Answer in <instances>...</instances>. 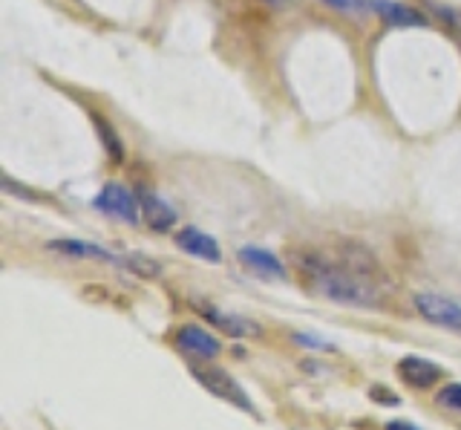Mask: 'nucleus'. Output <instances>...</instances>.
<instances>
[{
  "mask_svg": "<svg viewBox=\"0 0 461 430\" xmlns=\"http://www.w3.org/2000/svg\"><path fill=\"white\" fill-rule=\"evenodd\" d=\"M95 122H98V131L104 133V145H107L110 156H113V160H122V145H119V136H113V133L107 131V124L101 122L98 116H95Z\"/></svg>",
  "mask_w": 461,
  "mask_h": 430,
  "instance_id": "2eb2a0df",
  "label": "nucleus"
},
{
  "mask_svg": "<svg viewBox=\"0 0 461 430\" xmlns=\"http://www.w3.org/2000/svg\"><path fill=\"white\" fill-rule=\"evenodd\" d=\"M321 4L343 12V15H366V12H372V0H321Z\"/></svg>",
  "mask_w": 461,
  "mask_h": 430,
  "instance_id": "4468645a",
  "label": "nucleus"
},
{
  "mask_svg": "<svg viewBox=\"0 0 461 430\" xmlns=\"http://www.w3.org/2000/svg\"><path fill=\"white\" fill-rule=\"evenodd\" d=\"M398 376L403 379V384L415 387V390H432L444 376V367H438L436 361H427L421 355H403L398 361Z\"/></svg>",
  "mask_w": 461,
  "mask_h": 430,
  "instance_id": "423d86ee",
  "label": "nucleus"
},
{
  "mask_svg": "<svg viewBox=\"0 0 461 430\" xmlns=\"http://www.w3.org/2000/svg\"><path fill=\"white\" fill-rule=\"evenodd\" d=\"M50 252L55 254H64V257H78V261H101V263H119L115 254H110L107 249L95 246V242H86V240H52Z\"/></svg>",
  "mask_w": 461,
  "mask_h": 430,
  "instance_id": "1a4fd4ad",
  "label": "nucleus"
},
{
  "mask_svg": "<svg viewBox=\"0 0 461 430\" xmlns=\"http://www.w3.org/2000/svg\"><path fill=\"white\" fill-rule=\"evenodd\" d=\"M412 306L418 309V315H421L424 321L447 329V333L461 335V306L456 304V300L432 295V292H418L412 297Z\"/></svg>",
  "mask_w": 461,
  "mask_h": 430,
  "instance_id": "20e7f679",
  "label": "nucleus"
},
{
  "mask_svg": "<svg viewBox=\"0 0 461 430\" xmlns=\"http://www.w3.org/2000/svg\"><path fill=\"white\" fill-rule=\"evenodd\" d=\"M176 246L185 252L196 257V261H205V263H220L222 261V249L220 242H216L211 234L199 232L196 225H185L182 232L176 234Z\"/></svg>",
  "mask_w": 461,
  "mask_h": 430,
  "instance_id": "0eeeda50",
  "label": "nucleus"
},
{
  "mask_svg": "<svg viewBox=\"0 0 461 430\" xmlns=\"http://www.w3.org/2000/svg\"><path fill=\"white\" fill-rule=\"evenodd\" d=\"M300 269L306 280L314 286L323 297L340 306L355 309H375L381 306V289L375 275V261L360 252L346 254V261H329L323 254H303Z\"/></svg>",
  "mask_w": 461,
  "mask_h": 430,
  "instance_id": "f257e3e1",
  "label": "nucleus"
},
{
  "mask_svg": "<svg viewBox=\"0 0 461 430\" xmlns=\"http://www.w3.org/2000/svg\"><path fill=\"white\" fill-rule=\"evenodd\" d=\"M389 390H384V387H372L369 396L378 401V405H386V407H398L401 405V398L398 396H386Z\"/></svg>",
  "mask_w": 461,
  "mask_h": 430,
  "instance_id": "dca6fc26",
  "label": "nucleus"
},
{
  "mask_svg": "<svg viewBox=\"0 0 461 430\" xmlns=\"http://www.w3.org/2000/svg\"><path fill=\"white\" fill-rule=\"evenodd\" d=\"M196 309L205 315V318L211 321V324H216L220 329H225L228 335H234V338H245V335H257L259 333V326L257 324H251V321H245V318H237V315H225V312H220L216 306H202V304H196Z\"/></svg>",
  "mask_w": 461,
  "mask_h": 430,
  "instance_id": "9b49d317",
  "label": "nucleus"
},
{
  "mask_svg": "<svg viewBox=\"0 0 461 430\" xmlns=\"http://www.w3.org/2000/svg\"><path fill=\"white\" fill-rule=\"evenodd\" d=\"M300 347H309V350H331V343H326V341H321V338H312V335H300V333H294L292 335Z\"/></svg>",
  "mask_w": 461,
  "mask_h": 430,
  "instance_id": "f3484780",
  "label": "nucleus"
},
{
  "mask_svg": "<svg viewBox=\"0 0 461 430\" xmlns=\"http://www.w3.org/2000/svg\"><path fill=\"white\" fill-rule=\"evenodd\" d=\"M372 12L381 15L386 23H395V26H424V15L415 12L412 6H401V4H389V0H372Z\"/></svg>",
  "mask_w": 461,
  "mask_h": 430,
  "instance_id": "f8f14e48",
  "label": "nucleus"
},
{
  "mask_svg": "<svg viewBox=\"0 0 461 430\" xmlns=\"http://www.w3.org/2000/svg\"><path fill=\"white\" fill-rule=\"evenodd\" d=\"M384 430H421V427L412 425V422H407V419H393V422H386V425H384Z\"/></svg>",
  "mask_w": 461,
  "mask_h": 430,
  "instance_id": "a211bd4d",
  "label": "nucleus"
},
{
  "mask_svg": "<svg viewBox=\"0 0 461 430\" xmlns=\"http://www.w3.org/2000/svg\"><path fill=\"white\" fill-rule=\"evenodd\" d=\"M266 4H268V6H285L288 0H266Z\"/></svg>",
  "mask_w": 461,
  "mask_h": 430,
  "instance_id": "6ab92c4d",
  "label": "nucleus"
},
{
  "mask_svg": "<svg viewBox=\"0 0 461 430\" xmlns=\"http://www.w3.org/2000/svg\"><path fill=\"white\" fill-rule=\"evenodd\" d=\"M139 206H141V220L144 225L150 228V232H170L173 225H176V211H173L162 197L141 188L139 191Z\"/></svg>",
  "mask_w": 461,
  "mask_h": 430,
  "instance_id": "6e6552de",
  "label": "nucleus"
},
{
  "mask_svg": "<svg viewBox=\"0 0 461 430\" xmlns=\"http://www.w3.org/2000/svg\"><path fill=\"white\" fill-rule=\"evenodd\" d=\"M436 405L450 410V413H458L461 416V381H453V384H444L441 390L436 393Z\"/></svg>",
  "mask_w": 461,
  "mask_h": 430,
  "instance_id": "ddd939ff",
  "label": "nucleus"
},
{
  "mask_svg": "<svg viewBox=\"0 0 461 430\" xmlns=\"http://www.w3.org/2000/svg\"><path fill=\"white\" fill-rule=\"evenodd\" d=\"M240 261L249 266V269H254V271H259V275H266V278H285V266H283V261L274 252H268V249H257V246H242L240 249Z\"/></svg>",
  "mask_w": 461,
  "mask_h": 430,
  "instance_id": "9d476101",
  "label": "nucleus"
},
{
  "mask_svg": "<svg viewBox=\"0 0 461 430\" xmlns=\"http://www.w3.org/2000/svg\"><path fill=\"white\" fill-rule=\"evenodd\" d=\"M93 206L107 214L113 220H122L127 225H136L141 220V206H139V197L130 194L124 185L119 182H107L104 188L98 191V197L93 199Z\"/></svg>",
  "mask_w": 461,
  "mask_h": 430,
  "instance_id": "7ed1b4c3",
  "label": "nucleus"
},
{
  "mask_svg": "<svg viewBox=\"0 0 461 430\" xmlns=\"http://www.w3.org/2000/svg\"><path fill=\"white\" fill-rule=\"evenodd\" d=\"M173 343H176V347H179L182 352L194 355V358H202V361H213V358L222 352L220 338L211 335L208 329L194 326V324L179 326V329H176V335H173Z\"/></svg>",
  "mask_w": 461,
  "mask_h": 430,
  "instance_id": "39448f33",
  "label": "nucleus"
},
{
  "mask_svg": "<svg viewBox=\"0 0 461 430\" xmlns=\"http://www.w3.org/2000/svg\"><path fill=\"white\" fill-rule=\"evenodd\" d=\"M191 376L205 387V390L216 398H222L228 401L230 407H237L242 413H249V416H257V407H254V401L249 398V393L242 390V384L230 376V372H225L222 367H213V364H194L191 367Z\"/></svg>",
  "mask_w": 461,
  "mask_h": 430,
  "instance_id": "f03ea898",
  "label": "nucleus"
}]
</instances>
